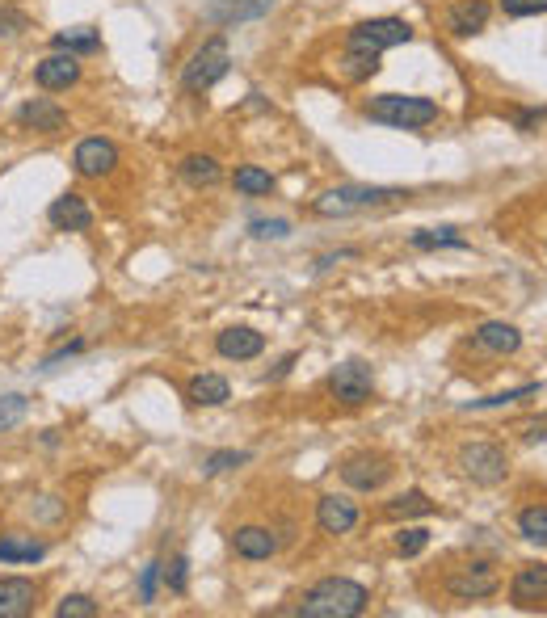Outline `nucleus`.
I'll list each match as a JSON object with an SVG mask.
<instances>
[{"mask_svg":"<svg viewBox=\"0 0 547 618\" xmlns=\"http://www.w3.org/2000/svg\"><path fill=\"white\" fill-rule=\"evenodd\" d=\"M367 606H371L367 585L350 581V576H324V581H316L303 593L295 614L299 618H358Z\"/></svg>","mask_w":547,"mask_h":618,"instance_id":"f257e3e1","label":"nucleus"},{"mask_svg":"<svg viewBox=\"0 0 547 618\" xmlns=\"http://www.w3.org/2000/svg\"><path fill=\"white\" fill-rule=\"evenodd\" d=\"M413 194L400 190V185H333L312 202V215L320 219H346V215H362V211H379V206H396V202H409Z\"/></svg>","mask_w":547,"mask_h":618,"instance_id":"f03ea898","label":"nucleus"},{"mask_svg":"<svg viewBox=\"0 0 547 618\" xmlns=\"http://www.w3.org/2000/svg\"><path fill=\"white\" fill-rule=\"evenodd\" d=\"M362 114L379 127H392V131H425L434 127L442 118L438 101L434 97H417V93H379L362 101Z\"/></svg>","mask_w":547,"mask_h":618,"instance_id":"7ed1b4c3","label":"nucleus"},{"mask_svg":"<svg viewBox=\"0 0 547 618\" xmlns=\"http://www.w3.org/2000/svg\"><path fill=\"white\" fill-rule=\"evenodd\" d=\"M232 72V51H228V38L215 34L207 38L181 68V93H211L219 80Z\"/></svg>","mask_w":547,"mask_h":618,"instance_id":"20e7f679","label":"nucleus"},{"mask_svg":"<svg viewBox=\"0 0 547 618\" xmlns=\"http://www.w3.org/2000/svg\"><path fill=\"white\" fill-rule=\"evenodd\" d=\"M455 467L463 480H472L476 488H497L510 476V455H505L501 442H463Z\"/></svg>","mask_w":547,"mask_h":618,"instance_id":"39448f33","label":"nucleus"},{"mask_svg":"<svg viewBox=\"0 0 547 618\" xmlns=\"http://www.w3.org/2000/svg\"><path fill=\"white\" fill-rule=\"evenodd\" d=\"M501 593V572L493 560H472L447 576V597L455 602H493Z\"/></svg>","mask_w":547,"mask_h":618,"instance_id":"423d86ee","label":"nucleus"},{"mask_svg":"<svg viewBox=\"0 0 547 618\" xmlns=\"http://www.w3.org/2000/svg\"><path fill=\"white\" fill-rule=\"evenodd\" d=\"M413 43V26L404 22V17H371V22H358L350 34H346V47L350 51H392V47H404Z\"/></svg>","mask_w":547,"mask_h":618,"instance_id":"0eeeda50","label":"nucleus"},{"mask_svg":"<svg viewBox=\"0 0 547 618\" xmlns=\"http://www.w3.org/2000/svg\"><path fill=\"white\" fill-rule=\"evenodd\" d=\"M329 391H333V400L346 404V408L371 404V396H375V370L367 362H341V366L329 370Z\"/></svg>","mask_w":547,"mask_h":618,"instance_id":"6e6552de","label":"nucleus"},{"mask_svg":"<svg viewBox=\"0 0 547 618\" xmlns=\"http://www.w3.org/2000/svg\"><path fill=\"white\" fill-rule=\"evenodd\" d=\"M341 480L354 492H379L392 480V459L379 455V450H362V455H350L341 463Z\"/></svg>","mask_w":547,"mask_h":618,"instance_id":"1a4fd4ad","label":"nucleus"},{"mask_svg":"<svg viewBox=\"0 0 547 618\" xmlns=\"http://www.w3.org/2000/svg\"><path fill=\"white\" fill-rule=\"evenodd\" d=\"M80 76H85V64L72 51H51L34 64V85L43 93H68L72 85H80Z\"/></svg>","mask_w":547,"mask_h":618,"instance_id":"9d476101","label":"nucleus"},{"mask_svg":"<svg viewBox=\"0 0 547 618\" xmlns=\"http://www.w3.org/2000/svg\"><path fill=\"white\" fill-rule=\"evenodd\" d=\"M72 169H76L80 177H89V181L110 177V173L118 169V143L106 139V135H89V139H80V143H76V152H72Z\"/></svg>","mask_w":547,"mask_h":618,"instance_id":"9b49d317","label":"nucleus"},{"mask_svg":"<svg viewBox=\"0 0 547 618\" xmlns=\"http://www.w3.org/2000/svg\"><path fill=\"white\" fill-rule=\"evenodd\" d=\"M510 606L514 610H547V564L531 560L510 576Z\"/></svg>","mask_w":547,"mask_h":618,"instance_id":"f8f14e48","label":"nucleus"},{"mask_svg":"<svg viewBox=\"0 0 547 618\" xmlns=\"http://www.w3.org/2000/svg\"><path fill=\"white\" fill-rule=\"evenodd\" d=\"M17 127L22 131H34V135H59L68 127V110L59 106L55 97H30L17 106Z\"/></svg>","mask_w":547,"mask_h":618,"instance_id":"ddd939ff","label":"nucleus"},{"mask_svg":"<svg viewBox=\"0 0 547 618\" xmlns=\"http://www.w3.org/2000/svg\"><path fill=\"white\" fill-rule=\"evenodd\" d=\"M362 522V509L354 497H346V492H324V497L316 501V526L320 534H350L354 526Z\"/></svg>","mask_w":547,"mask_h":618,"instance_id":"4468645a","label":"nucleus"},{"mask_svg":"<svg viewBox=\"0 0 547 618\" xmlns=\"http://www.w3.org/2000/svg\"><path fill=\"white\" fill-rule=\"evenodd\" d=\"M468 345L480 349V354H489V358H514L522 349V333L510 320H484V324L472 328Z\"/></svg>","mask_w":547,"mask_h":618,"instance_id":"2eb2a0df","label":"nucleus"},{"mask_svg":"<svg viewBox=\"0 0 547 618\" xmlns=\"http://www.w3.org/2000/svg\"><path fill=\"white\" fill-rule=\"evenodd\" d=\"M215 354L228 358V362H253V358L266 354V337H261L257 328H249V324H232V328H224V333L215 337Z\"/></svg>","mask_w":547,"mask_h":618,"instance_id":"dca6fc26","label":"nucleus"},{"mask_svg":"<svg viewBox=\"0 0 547 618\" xmlns=\"http://www.w3.org/2000/svg\"><path fill=\"white\" fill-rule=\"evenodd\" d=\"M278 0H211L202 17L215 26H240V22H257V17H266Z\"/></svg>","mask_w":547,"mask_h":618,"instance_id":"f3484780","label":"nucleus"},{"mask_svg":"<svg viewBox=\"0 0 547 618\" xmlns=\"http://www.w3.org/2000/svg\"><path fill=\"white\" fill-rule=\"evenodd\" d=\"M489 17H493L489 0H455L447 9V30H451V38H472V34H484Z\"/></svg>","mask_w":547,"mask_h":618,"instance_id":"a211bd4d","label":"nucleus"},{"mask_svg":"<svg viewBox=\"0 0 547 618\" xmlns=\"http://www.w3.org/2000/svg\"><path fill=\"white\" fill-rule=\"evenodd\" d=\"M38 606V585L26 576H0V618H26Z\"/></svg>","mask_w":547,"mask_h":618,"instance_id":"6ab92c4d","label":"nucleus"},{"mask_svg":"<svg viewBox=\"0 0 547 618\" xmlns=\"http://www.w3.org/2000/svg\"><path fill=\"white\" fill-rule=\"evenodd\" d=\"M232 551L240 555V560L261 564V560H270V555L278 551V539H274L270 526H236L232 530Z\"/></svg>","mask_w":547,"mask_h":618,"instance_id":"aec40b11","label":"nucleus"},{"mask_svg":"<svg viewBox=\"0 0 547 618\" xmlns=\"http://www.w3.org/2000/svg\"><path fill=\"white\" fill-rule=\"evenodd\" d=\"M47 219L55 223L59 232H89L93 228V211H89V202L80 198V194H59L51 202Z\"/></svg>","mask_w":547,"mask_h":618,"instance_id":"412c9836","label":"nucleus"},{"mask_svg":"<svg viewBox=\"0 0 547 618\" xmlns=\"http://www.w3.org/2000/svg\"><path fill=\"white\" fill-rule=\"evenodd\" d=\"M177 173H181V181H186V185H194V190H215V185L224 181V169H219V160L207 156V152H190V156H181Z\"/></svg>","mask_w":547,"mask_h":618,"instance_id":"4be33fe9","label":"nucleus"},{"mask_svg":"<svg viewBox=\"0 0 547 618\" xmlns=\"http://www.w3.org/2000/svg\"><path fill=\"white\" fill-rule=\"evenodd\" d=\"M186 400L194 408H219V404L232 400V383L224 375H211V370H207V375H194L186 383Z\"/></svg>","mask_w":547,"mask_h":618,"instance_id":"5701e85b","label":"nucleus"},{"mask_svg":"<svg viewBox=\"0 0 547 618\" xmlns=\"http://www.w3.org/2000/svg\"><path fill=\"white\" fill-rule=\"evenodd\" d=\"M438 505L425 497L421 488H404V492H396L392 501H383V518L388 522H409V518H430Z\"/></svg>","mask_w":547,"mask_h":618,"instance_id":"b1692460","label":"nucleus"},{"mask_svg":"<svg viewBox=\"0 0 547 618\" xmlns=\"http://www.w3.org/2000/svg\"><path fill=\"white\" fill-rule=\"evenodd\" d=\"M47 555V543L34 534H0V564H38Z\"/></svg>","mask_w":547,"mask_h":618,"instance_id":"393cba45","label":"nucleus"},{"mask_svg":"<svg viewBox=\"0 0 547 618\" xmlns=\"http://www.w3.org/2000/svg\"><path fill=\"white\" fill-rule=\"evenodd\" d=\"M232 185H236V194H245V198H266L278 190V181L270 169H261V164H240V169L232 173Z\"/></svg>","mask_w":547,"mask_h":618,"instance_id":"a878e982","label":"nucleus"},{"mask_svg":"<svg viewBox=\"0 0 547 618\" xmlns=\"http://www.w3.org/2000/svg\"><path fill=\"white\" fill-rule=\"evenodd\" d=\"M413 249H421V253H434V249H472L468 244V236H459V228H421V232H413Z\"/></svg>","mask_w":547,"mask_h":618,"instance_id":"bb28decb","label":"nucleus"},{"mask_svg":"<svg viewBox=\"0 0 547 618\" xmlns=\"http://www.w3.org/2000/svg\"><path fill=\"white\" fill-rule=\"evenodd\" d=\"M51 47L55 51H72V55H93L101 51V34L93 26H76V30H59L51 38Z\"/></svg>","mask_w":547,"mask_h":618,"instance_id":"cd10ccee","label":"nucleus"},{"mask_svg":"<svg viewBox=\"0 0 547 618\" xmlns=\"http://www.w3.org/2000/svg\"><path fill=\"white\" fill-rule=\"evenodd\" d=\"M379 72V55L375 51H350L346 47V59H341V76L350 80V85H362V80H371Z\"/></svg>","mask_w":547,"mask_h":618,"instance_id":"c85d7f7f","label":"nucleus"},{"mask_svg":"<svg viewBox=\"0 0 547 618\" xmlns=\"http://www.w3.org/2000/svg\"><path fill=\"white\" fill-rule=\"evenodd\" d=\"M518 534H522L526 543L547 547V505H526L518 513Z\"/></svg>","mask_w":547,"mask_h":618,"instance_id":"c756f323","label":"nucleus"},{"mask_svg":"<svg viewBox=\"0 0 547 618\" xmlns=\"http://www.w3.org/2000/svg\"><path fill=\"white\" fill-rule=\"evenodd\" d=\"M539 383H522V387H510V391H493V396H484V400H472L468 408L472 412H484V408H510V404H522V400H531L539 396Z\"/></svg>","mask_w":547,"mask_h":618,"instance_id":"7c9ffc66","label":"nucleus"},{"mask_svg":"<svg viewBox=\"0 0 547 618\" xmlns=\"http://www.w3.org/2000/svg\"><path fill=\"white\" fill-rule=\"evenodd\" d=\"M425 547H430V530L425 526H400L396 530V555H404V560H413V555H421Z\"/></svg>","mask_w":547,"mask_h":618,"instance_id":"2f4dec72","label":"nucleus"},{"mask_svg":"<svg viewBox=\"0 0 547 618\" xmlns=\"http://www.w3.org/2000/svg\"><path fill=\"white\" fill-rule=\"evenodd\" d=\"M245 463H249V450H215V455L202 459V476H224V471Z\"/></svg>","mask_w":547,"mask_h":618,"instance_id":"473e14b6","label":"nucleus"},{"mask_svg":"<svg viewBox=\"0 0 547 618\" xmlns=\"http://www.w3.org/2000/svg\"><path fill=\"white\" fill-rule=\"evenodd\" d=\"M55 614H59V618H97L101 606L93 602L89 593H72V597H64V602L55 606Z\"/></svg>","mask_w":547,"mask_h":618,"instance_id":"72a5a7b5","label":"nucleus"},{"mask_svg":"<svg viewBox=\"0 0 547 618\" xmlns=\"http://www.w3.org/2000/svg\"><path fill=\"white\" fill-rule=\"evenodd\" d=\"M160 576H165V589L169 593H186V585H190V560H186V555H173V564L160 568Z\"/></svg>","mask_w":547,"mask_h":618,"instance_id":"f704fd0d","label":"nucleus"},{"mask_svg":"<svg viewBox=\"0 0 547 618\" xmlns=\"http://www.w3.org/2000/svg\"><path fill=\"white\" fill-rule=\"evenodd\" d=\"M26 408H30V400L17 396V391H13V396H0V429H13L17 421L26 417Z\"/></svg>","mask_w":547,"mask_h":618,"instance_id":"c9c22d12","label":"nucleus"},{"mask_svg":"<svg viewBox=\"0 0 547 618\" xmlns=\"http://www.w3.org/2000/svg\"><path fill=\"white\" fill-rule=\"evenodd\" d=\"M249 228H253V236H261V240H287V236H291V223H287V219H253Z\"/></svg>","mask_w":547,"mask_h":618,"instance_id":"e433bc0d","label":"nucleus"},{"mask_svg":"<svg viewBox=\"0 0 547 618\" xmlns=\"http://www.w3.org/2000/svg\"><path fill=\"white\" fill-rule=\"evenodd\" d=\"M518 434H522V442H526V446H539V442H547V412H539V417H526V421L518 425Z\"/></svg>","mask_w":547,"mask_h":618,"instance_id":"4c0bfd02","label":"nucleus"},{"mask_svg":"<svg viewBox=\"0 0 547 618\" xmlns=\"http://www.w3.org/2000/svg\"><path fill=\"white\" fill-rule=\"evenodd\" d=\"M505 17H543L547 13V0H501Z\"/></svg>","mask_w":547,"mask_h":618,"instance_id":"58836bf2","label":"nucleus"},{"mask_svg":"<svg viewBox=\"0 0 547 618\" xmlns=\"http://www.w3.org/2000/svg\"><path fill=\"white\" fill-rule=\"evenodd\" d=\"M160 568H165V564H160V560H152L144 572H139V602H156V581H160Z\"/></svg>","mask_w":547,"mask_h":618,"instance_id":"ea45409f","label":"nucleus"},{"mask_svg":"<svg viewBox=\"0 0 547 618\" xmlns=\"http://www.w3.org/2000/svg\"><path fill=\"white\" fill-rule=\"evenodd\" d=\"M22 30H30V17L17 13V9H0V34L5 38H17Z\"/></svg>","mask_w":547,"mask_h":618,"instance_id":"a19ab883","label":"nucleus"},{"mask_svg":"<svg viewBox=\"0 0 547 618\" xmlns=\"http://www.w3.org/2000/svg\"><path fill=\"white\" fill-rule=\"evenodd\" d=\"M543 122H547V106H531V110H518V114H514V127L526 131V135L539 131Z\"/></svg>","mask_w":547,"mask_h":618,"instance_id":"79ce46f5","label":"nucleus"},{"mask_svg":"<svg viewBox=\"0 0 547 618\" xmlns=\"http://www.w3.org/2000/svg\"><path fill=\"white\" fill-rule=\"evenodd\" d=\"M291 366H295V354H287V358H282V362H278V366L270 370V375H266V379H282V375H287V370H291Z\"/></svg>","mask_w":547,"mask_h":618,"instance_id":"37998d69","label":"nucleus"}]
</instances>
